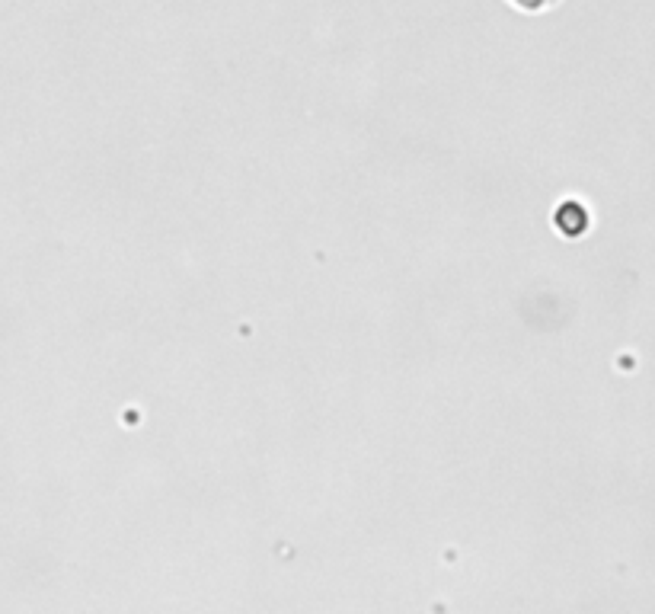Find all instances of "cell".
I'll use <instances>...</instances> for the list:
<instances>
[{
  "label": "cell",
  "mask_w": 655,
  "mask_h": 614,
  "mask_svg": "<svg viewBox=\"0 0 655 614\" xmlns=\"http://www.w3.org/2000/svg\"><path fill=\"white\" fill-rule=\"evenodd\" d=\"M509 7H515V10H521V13H547V10H553L560 0H505Z\"/></svg>",
  "instance_id": "cell-1"
}]
</instances>
